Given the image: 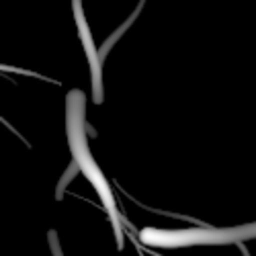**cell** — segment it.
<instances>
[{"mask_svg": "<svg viewBox=\"0 0 256 256\" xmlns=\"http://www.w3.org/2000/svg\"><path fill=\"white\" fill-rule=\"evenodd\" d=\"M84 123H86V117H84V98L78 90L70 92L68 96V142H70V150L74 156V164L78 166V170H82L84 176H86L92 186L96 188V193L100 197V201L106 207V213L113 222L117 240L121 242V222H119V213H117V205L113 199V193L109 188V182L104 180L100 168L96 166V162L92 160L90 148L86 142V134H84Z\"/></svg>", "mask_w": 256, "mask_h": 256, "instance_id": "obj_1", "label": "cell"}]
</instances>
